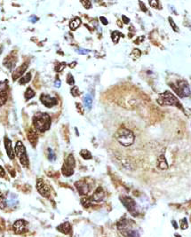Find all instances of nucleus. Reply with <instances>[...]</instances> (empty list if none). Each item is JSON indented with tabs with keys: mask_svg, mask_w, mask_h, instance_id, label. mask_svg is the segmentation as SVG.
I'll list each match as a JSON object with an SVG mask.
<instances>
[{
	"mask_svg": "<svg viewBox=\"0 0 191 237\" xmlns=\"http://www.w3.org/2000/svg\"><path fill=\"white\" fill-rule=\"evenodd\" d=\"M26 226H27L26 221H24L22 219H19L14 222L12 227H13V231L16 234H22L26 231Z\"/></svg>",
	"mask_w": 191,
	"mask_h": 237,
	"instance_id": "9d476101",
	"label": "nucleus"
},
{
	"mask_svg": "<svg viewBox=\"0 0 191 237\" xmlns=\"http://www.w3.org/2000/svg\"><path fill=\"white\" fill-rule=\"evenodd\" d=\"M30 80H31V73H27L24 77H22L21 79H20V81H19V83L20 84H25V83H29Z\"/></svg>",
	"mask_w": 191,
	"mask_h": 237,
	"instance_id": "b1692460",
	"label": "nucleus"
},
{
	"mask_svg": "<svg viewBox=\"0 0 191 237\" xmlns=\"http://www.w3.org/2000/svg\"><path fill=\"white\" fill-rule=\"evenodd\" d=\"M75 186L80 195H87L90 192L89 185L84 180H79L78 182H76Z\"/></svg>",
	"mask_w": 191,
	"mask_h": 237,
	"instance_id": "1a4fd4ad",
	"label": "nucleus"
},
{
	"mask_svg": "<svg viewBox=\"0 0 191 237\" xmlns=\"http://www.w3.org/2000/svg\"><path fill=\"white\" fill-rule=\"evenodd\" d=\"M60 83H60V80H56V81H55V83H54V85H55L56 87H60Z\"/></svg>",
	"mask_w": 191,
	"mask_h": 237,
	"instance_id": "c03bdc74",
	"label": "nucleus"
},
{
	"mask_svg": "<svg viewBox=\"0 0 191 237\" xmlns=\"http://www.w3.org/2000/svg\"><path fill=\"white\" fill-rule=\"evenodd\" d=\"M169 21H170V23H171V25H172V27L173 28V30H175V31H178V27H176V25L174 24L173 19L169 18Z\"/></svg>",
	"mask_w": 191,
	"mask_h": 237,
	"instance_id": "e433bc0d",
	"label": "nucleus"
},
{
	"mask_svg": "<svg viewBox=\"0 0 191 237\" xmlns=\"http://www.w3.org/2000/svg\"><path fill=\"white\" fill-rule=\"evenodd\" d=\"M81 4L84 6V8H86V9H89L91 8V6H92V4H91V2L90 1H81Z\"/></svg>",
	"mask_w": 191,
	"mask_h": 237,
	"instance_id": "72a5a7b5",
	"label": "nucleus"
},
{
	"mask_svg": "<svg viewBox=\"0 0 191 237\" xmlns=\"http://www.w3.org/2000/svg\"><path fill=\"white\" fill-rule=\"evenodd\" d=\"M2 52H3V46L0 45V54H2Z\"/></svg>",
	"mask_w": 191,
	"mask_h": 237,
	"instance_id": "a18cd8bd",
	"label": "nucleus"
},
{
	"mask_svg": "<svg viewBox=\"0 0 191 237\" xmlns=\"http://www.w3.org/2000/svg\"><path fill=\"white\" fill-rule=\"evenodd\" d=\"M149 4H150V6H153V7H156V6L158 5V2H156V1H150L149 2Z\"/></svg>",
	"mask_w": 191,
	"mask_h": 237,
	"instance_id": "a19ab883",
	"label": "nucleus"
},
{
	"mask_svg": "<svg viewBox=\"0 0 191 237\" xmlns=\"http://www.w3.org/2000/svg\"><path fill=\"white\" fill-rule=\"evenodd\" d=\"M80 155L84 158V159H91L92 158V154H90V152L88 150H82L81 152H80Z\"/></svg>",
	"mask_w": 191,
	"mask_h": 237,
	"instance_id": "a878e982",
	"label": "nucleus"
},
{
	"mask_svg": "<svg viewBox=\"0 0 191 237\" xmlns=\"http://www.w3.org/2000/svg\"><path fill=\"white\" fill-rule=\"evenodd\" d=\"M117 140L124 147H129L134 142V134L126 128H120L115 134Z\"/></svg>",
	"mask_w": 191,
	"mask_h": 237,
	"instance_id": "f03ea898",
	"label": "nucleus"
},
{
	"mask_svg": "<svg viewBox=\"0 0 191 237\" xmlns=\"http://www.w3.org/2000/svg\"><path fill=\"white\" fill-rule=\"evenodd\" d=\"M24 96H25L26 101H29V100H30L31 98H33V97L35 96V92H34V91L30 87V88H28L27 91L25 92V94H24Z\"/></svg>",
	"mask_w": 191,
	"mask_h": 237,
	"instance_id": "393cba45",
	"label": "nucleus"
},
{
	"mask_svg": "<svg viewBox=\"0 0 191 237\" xmlns=\"http://www.w3.org/2000/svg\"><path fill=\"white\" fill-rule=\"evenodd\" d=\"M67 83H69V85H74L75 83V81H74V78L72 77L71 74H69L68 75V78H67Z\"/></svg>",
	"mask_w": 191,
	"mask_h": 237,
	"instance_id": "2f4dec72",
	"label": "nucleus"
},
{
	"mask_svg": "<svg viewBox=\"0 0 191 237\" xmlns=\"http://www.w3.org/2000/svg\"><path fill=\"white\" fill-rule=\"evenodd\" d=\"M158 167L161 170H165L168 168V164H166V161L164 157V155H160V157L158 158Z\"/></svg>",
	"mask_w": 191,
	"mask_h": 237,
	"instance_id": "412c9836",
	"label": "nucleus"
},
{
	"mask_svg": "<svg viewBox=\"0 0 191 237\" xmlns=\"http://www.w3.org/2000/svg\"><path fill=\"white\" fill-rule=\"evenodd\" d=\"M122 18H123V20H124V21H124V22H125V23H126V24H127V23H129V21H130V20H129V19L127 18V17H126V16H125V15H124V16H123V17H122Z\"/></svg>",
	"mask_w": 191,
	"mask_h": 237,
	"instance_id": "37998d69",
	"label": "nucleus"
},
{
	"mask_svg": "<svg viewBox=\"0 0 191 237\" xmlns=\"http://www.w3.org/2000/svg\"><path fill=\"white\" fill-rule=\"evenodd\" d=\"M58 230L65 235H69L71 232V225L69 222H64L62 224H60L58 227Z\"/></svg>",
	"mask_w": 191,
	"mask_h": 237,
	"instance_id": "a211bd4d",
	"label": "nucleus"
},
{
	"mask_svg": "<svg viewBox=\"0 0 191 237\" xmlns=\"http://www.w3.org/2000/svg\"><path fill=\"white\" fill-rule=\"evenodd\" d=\"M122 202L123 204L125 205V207L131 212V213L133 214V216H135L134 214H136V204H135V201H133L131 199V197H123L122 199Z\"/></svg>",
	"mask_w": 191,
	"mask_h": 237,
	"instance_id": "0eeeda50",
	"label": "nucleus"
},
{
	"mask_svg": "<svg viewBox=\"0 0 191 237\" xmlns=\"http://www.w3.org/2000/svg\"><path fill=\"white\" fill-rule=\"evenodd\" d=\"M28 69V64L27 63H23L21 66H20L19 68H17L13 73H12V79L15 81L17 78L21 77L24 74V72L26 71V69Z\"/></svg>",
	"mask_w": 191,
	"mask_h": 237,
	"instance_id": "ddd939ff",
	"label": "nucleus"
},
{
	"mask_svg": "<svg viewBox=\"0 0 191 237\" xmlns=\"http://www.w3.org/2000/svg\"><path fill=\"white\" fill-rule=\"evenodd\" d=\"M122 234L125 235V237H139V233L134 229L130 228V225H126V227L120 229Z\"/></svg>",
	"mask_w": 191,
	"mask_h": 237,
	"instance_id": "2eb2a0df",
	"label": "nucleus"
},
{
	"mask_svg": "<svg viewBox=\"0 0 191 237\" xmlns=\"http://www.w3.org/2000/svg\"><path fill=\"white\" fill-rule=\"evenodd\" d=\"M80 24H81V19L78 18V17H76V18H74L71 21H70V23H69V28H70V30H77L78 27L80 26Z\"/></svg>",
	"mask_w": 191,
	"mask_h": 237,
	"instance_id": "6ab92c4d",
	"label": "nucleus"
},
{
	"mask_svg": "<svg viewBox=\"0 0 191 237\" xmlns=\"http://www.w3.org/2000/svg\"><path fill=\"white\" fill-rule=\"evenodd\" d=\"M176 91L180 97H186V96H189L190 94V90L185 82H180L179 83V88Z\"/></svg>",
	"mask_w": 191,
	"mask_h": 237,
	"instance_id": "f8f14e48",
	"label": "nucleus"
},
{
	"mask_svg": "<svg viewBox=\"0 0 191 237\" xmlns=\"http://www.w3.org/2000/svg\"><path fill=\"white\" fill-rule=\"evenodd\" d=\"M5 147H6V153L8 154L9 158L12 160V159L14 158V156H15V155H14V151H13V149H12L11 140H10L7 137L5 138Z\"/></svg>",
	"mask_w": 191,
	"mask_h": 237,
	"instance_id": "f3484780",
	"label": "nucleus"
},
{
	"mask_svg": "<svg viewBox=\"0 0 191 237\" xmlns=\"http://www.w3.org/2000/svg\"><path fill=\"white\" fill-rule=\"evenodd\" d=\"M84 104L85 107H87L88 109L92 108V105H93V98L90 94H86L84 97Z\"/></svg>",
	"mask_w": 191,
	"mask_h": 237,
	"instance_id": "aec40b11",
	"label": "nucleus"
},
{
	"mask_svg": "<svg viewBox=\"0 0 191 237\" xmlns=\"http://www.w3.org/2000/svg\"><path fill=\"white\" fill-rule=\"evenodd\" d=\"M33 125L36 130L45 132L51 126V118L46 113H36L33 116Z\"/></svg>",
	"mask_w": 191,
	"mask_h": 237,
	"instance_id": "f257e3e1",
	"label": "nucleus"
},
{
	"mask_svg": "<svg viewBox=\"0 0 191 237\" xmlns=\"http://www.w3.org/2000/svg\"><path fill=\"white\" fill-rule=\"evenodd\" d=\"M100 19H101V21H102V23L104 24V25H107V19H105V18H104V17H101V18H100Z\"/></svg>",
	"mask_w": 191,
	"mask_h": 237,
	"instance_id": "79ce46f5",
	"label": "nucleus"
},
{
	"mask_svg": "<svg viewBox=\"0 0 191 237\" xmlns=\"http://www.w3.org/2000/svg\"><path fill=\"white\" fill-rule=\"evenodd\" d=\"M71 93L72 95L74 96V97H77L78 95L80 94V92H79V91H78V88L77 86H74L73 88L71 89Z\"/></svg>",
	"mask_w": 191,
	"mask_h": 237,
	"instance_id": "473e14b6",
	"label": "nucleus"
},
{
	"mask_svg": "<svg viewBox=\"0 0 191 237\" xmlns=\"http://www.w3.org/2000/svg\"><path fill=\"white\" fill-rule=\"evenodd\" d=\"M158 103L160 105H164V106H171V105H176L177 104V100L176 98L169 92H165L164 94L160 95V97L158 98Z\"/></svg>",
	"mask_w": 191,
	"mask_h": 237,
	"instance_id": "39448f33",
	"label": "nucleus"
},
{
	"mask_svg": "<svg viewBox=\"0 0 191 237\" xmlns=\"http://www.w3.org/2000/svg\"><path fill=\"white\" fill-rule=\"evenodd\" d=\"M37 17H36V16H31L30 18V21H31V22H33V23H35V22H36L37 21Z\"/></svg>",
	"mask_w": 191,
	"mask_h": 237,
	"instance_id": "ea45409f",
	"label": "nucleus"
},
{
	"mask_svg": "<svg viewBox=\"0 0 191 237\" xmlns=\"http://www.w3.org/2000/svg\"><path fill=\"white\" fill-rule=\"evenodd\" d=\"M36 189L39 192V194L44 197H49L51 195V191H50L49 187L41 178H39L36 182Z\"/></svg>",
	"mask_w": 191,
	"mask_h": 237,
	"instance_id": "423d86ee",
	"label": "nucleus"
},
{
	"mask_svg": "<svg viewBox=\"0 0 191 237\" xmlns=\"http://www.w3.org/2000/svg\"><path fill=\"white\" fill-rule=\"evenodd\" d=\"M121 36H122V35L120 34L118 31H114L113 33H112V40H113L115 43H117V42H118V39H119V37Z\"/></svg>",
	"mask_w": 191,
	"mask_h": 237,
	"instance_id": "cd10ccee",
	"label": "nucleus"
},
{
	"mask_svg": "<svg viewBox=\"0 0 191 237\" xmlns=\"http://www.w3.org/2000/svg\"><path fill=\"white\" fill-rule=\"evenodd\" d=\"M6 203L9 205V206H14L16 203H17V197L14 195H10L7 201H6Z\"/></svg>",
	"mask_w": 191,
	"mask_h": 237,
	"instance_id": "5701e85b",
	"label": "nucleus"
},
{
	"mask_svg": "<svg viewBox=\"0 0 191 237\" xmlns=\"http://www.w3.org/2000/svg\"><path fill=\"white\" fill-rule=\"evenodd\" d=\"M7 100V90L0 91V106H3Z\"/></svg>",
	"mask_w": 191,
	"mask_h": 237,
	"instance_id": "4be33fe9",
	"label": "nucleus"
},
{
	"mask_svg": "<svg viewBox=\"0 0 191 237\" xmlns=\"http://www.w3.org/2000/svg\"><path fill=\"white\" fill-rule=\"evenodd\" d=\"M15 153L18 156L19 160L23 167H29V158L27 155V152L25 147L21 141H17L15 145Z\"/></svg>",
	"mask_w": 191,
	"mask_h": 237,
	"instance_id": "7ed1b4c3",
	"label": "nucleus"
},
{
	"mask_svg": "<svg viewBox=\"0 0 191 237\" xmlns=\"http://www.w3.org/2000/svg\"><path fill=\"white\" fill-rule=\"evenodd\" d=\"M181 227H182L183 229H186V228L188 227V224H187V219H182V222H181Z\"/></svg>",
	"mask_w": 191,
	"mask_h": 237,
	"instance_id": "4c0bfd02",
	"label": "nucleus"
},
{
	"mask_svg": "<svg viewBox=\"0 0 191 237\" xmlns=\"http://www.w3.org/2000/svg\"><path fill=\"white\" fill-rule=\"evenodd\" d=\"M6 205V201L4 196L0 193V209H4Z\"/></svg>",
	"mask_w": 191,
	"mask_h": 237,
	"instance_id": "c85d7f7f",
	"label": "nucleus"
},
{
	"mask_svg": "<svg viewBox=\"0 0 191 237\" xmlns=\"http://www.w3.org/2000/svg\"><path fill=\"white\" fill-rule=\"evenodd\" d=\"M28 139L30 140V144L33 146V147H36V142H37V140H38V135H37V132L35 129H30L29 131H28Z\"/></svg>",
	"mask_w": 191,
	"mask_h": 237,
	"instance_id": "dca6fc26",
	"label": "nucleus"
},
{
	"mask_svg": "<svg viewBox=\"0 0 191 237\" xmlns=\"http://www.w3.org/2000/svg\"><path fill=\"white\" fill-rule=\"evenodd\" d=\"M40 101L42 102L43 104L47 107H53L55 105L58 104V101L54 98V97H51L50 95L47 94H42L41 97H40Z\"/></svg>",
	"mask_w": 191,
	"mask_h": 237,
	"instance_id": "6e6552de",
	"label": "nucleus"
},
{
	"mask_svg": "<svg viewBox=\"0 0 191 237\" xmlns=\"http://www.w3.org/2000/svg\"><path fill=\"white\" fill-rule=\"evenodd\" d=\"M16 60H17V57L15 55H13V53L8 55L6 57L5 60H4V65L6 66L7 69H12L14 67H15V64H16Z\"/></svg>",
	"mask_w": 191,
	"mask_h": 237,
	"instance_id": "9b49d317",
	"label": "nucleus"
},
{
	"mask_svg": "<svg viewBox=\"0 0 191 237\" xmlns=\"http://www.w3.org/2000/svg\"><path fill=\"white\" fill-rule=\"evenodd\" d=\"M90 51L87 49H79V50H78V53L79 54H87Z\"/></svg>",
	"mask_w": 191,
	"mask_h": 237,
	"instance_id": "f704fd0d",
	"label": "nucleus"
},
{
	"mask_svg": "<svg viewBox=\"0 0 191 237\" xmlns=\"http://www.w3.org/2000/svg\"><path fill=\"white\" fill-rule=\"evenodd\" d=\"M48 159H49V161H51V162H53V161L56 159L55 154H54V152L51 148H48Z\"/></svg>",
	"mask_w": 191,
	"mask_h": 237,
	"instance_id": "bb28decb",
	"label": "nucleus"
},
{
	"mask_svg": "<svg viewBox=\"0 0 191 237\" xmlns=\"http://www.w3.org/2000/svg\"><path fill=\"white\" fill-rule=\"evenodd\" d=\"M66 67L65 63H60V64H57L55 66V70L57 72H60L63 70V69Z\"/></svg>",
	"mask_w": 191,
	"mask_h": 237,
	"instance_id": "7c9ffc66",
	"label": "nucleus"
},
{
	"mask_svg": "<svg viewBox=\"0 0 191 237\" xmlns=\"http://www.w3.org/2000/svg\"><path fill=\"white\" fill-rule=\"evenodd\" d=\"M4 90H7L6 83V82H4V83L0 82V91H4Z\"/></svg>",
	"mask_w": 191,
	"mask_h": 237,
	"instance_id": "c9c22d12",
	"label": "nucleus"
},
{
	"mask_svg": "<svg viewBox=\"0 0 191 237\" xmlns=\"http://www.w3.org/2000/svg\"><path fill=\"white\" fill-rule=\"evenodd\" d=\"M81 201H82V204L84 205V207H89L91 205L92 200H91V198H83Z\"/></svg>",
	"mask_w": 191,
	"mask_h": 237,
	"instance_id": "c756f323",
	"label": "nucleus"
},
{
	"mask_svg": "<svg viewBox=\"0 0 191 237\" xmlns=\"http://www.w3.org/2000/svg\"><path fill=\"white\" fill-rule=\"evenodd\" d=\"M6 176V172L5 170L0 166V177H5Z\"/></svg>",
	"mask_w": 191,
	"mask_h": 237,
	"instance_id": "58836bf2",
	"label": "nucleus"
},
{
	"mask_svg": "<svg viewBox=\"0 0 191 237\" xmlns=\"http://www.w3.org/2000/svg\"><path fill=\"white\" fill-rule=\"evenodd\" d=\"M74 167H75V159L72 154H69L66 158L65 163L62 167V173L64 176H71L74 173Z\"/></svg>",
	"mask_w": 191,
	"mask_h": 237,
	"instance_id": "20e7f679",
	"label": "nucleus"
},
{
	"mask_svg": "<svg viewBox=\"0 0 191 237\" xmlns=\"http://www.w3.org/2000/svg\"><path fill=\"white\" fill-rule=\"evenodd\" d=\"M71 68H73V67H75L76 66V62H74V63H71V65H69Z\"/></svg>",
	"mask_w": 191,
	"mask_h": 237,
	"instance_id": "49530a36",
	"label": "nucleus"
},
{
	"mask_svg": "<svg viewBox=\"0 0 191 237\" xmlns=\"http://www.w3.org/2000/svg\"><path fill=\"white\" fill-rule=\"evenodd\" d=\"M104 196H105V193H104L103 189L102 187H98L94 192V194L91 197V200H92V201L99 202V201H102L103 200Z\"/></svg>",
	"mask_w": 191,
	"mask_h": 237,
	"instance_id": "4468645a",
	"label": "nucleus"
}]
</instances>
